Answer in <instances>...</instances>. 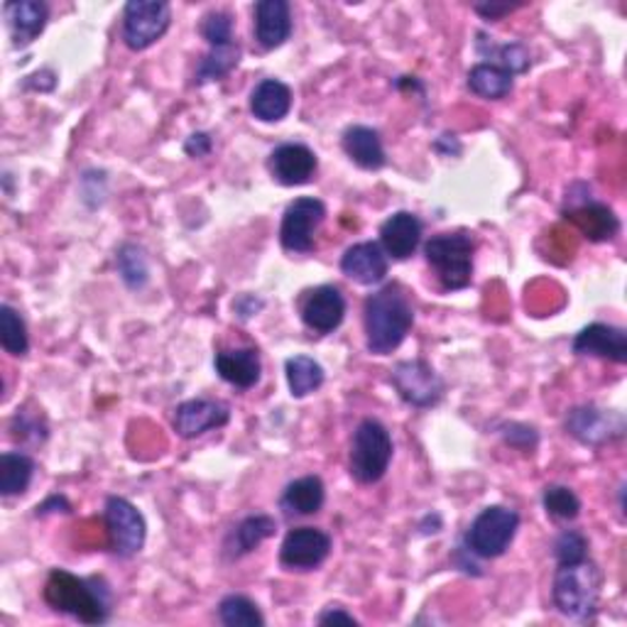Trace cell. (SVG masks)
I'll list each match as a JSON object with an SVG mask.
<instances>
[{
	"instance_id": "obj_1",
	"label": "cell",
	"mask_w": 627,
	"mask_h": 627,
	"mask_svg": "<svg viewBox=\"0 0 627 627\" xmlns=\"http://www.w3.org/2000/svg\"><path fill=\"white\" fill-rule=\"evenodd\" d=\"M415 324V310L399 287L390 285L385 290L370 294L363 304V326L368 351L375 356H390L397 351Z\"/></svg>"
},
{
	"instance_id": "obj_2",
	"label": "cell",
	"mask_w": 627,
	"mask_h": 627,
	"mask_svg": "<svg viewBox=\"0 0 627 627\" xmlns=\"http://www.w3.org/2000/svg\"><path fill=\"white\" fill-rule=\"evenodd\" d=\"M49 608L67 613L86 625H101L111 615V593L104 581L81 579L65 569H55L45 583Z\"/></svg>"
},
{
	"instance_id": "obj_3",
	"label": "cell",
	"mask_w": 627,
	"mask_h": 627,
	"mask_svg": "<svg viewBox=\"0 0 627 627\" xmlns=\"http://www.w3.org/2000/svg\"><path fill=\"white\" fill-rule=\"evenodd\" d=\"M603 573L593 561L583 559L576 564H559L554 576V605L571 620H591L599 611Z\"/></svg>"
},
{
	"instance_id": "obj_4",
	"label": "cell",
	"mask_w": 627,
	"mask_h": 627,
	"mask_svg": "<svg viewBox=\"0 0 627 627\" xmlns=\"http://www.w3.org/2000/svg\"><path fill=\"white\" fill-rule=\"evenodd\" d=\"M390 461H393V437L387 427L380 425L378 419H363L351 439V456H348L351 476L363 486H370V483L383 480Z\"/></svg>"
},
{
	"instance_id": "obj_5",
	"label": "cell",
	"mask_w": 627,
	"mask_h": 627,
	"mask_svg": "<svg viewBox=\"0 0 627 627\" xmlns=\"http://www.w3.org/2000/svg\"><path fill=\"white\" fill-rule=\"evenodd\" d=\"M473 235L468 233H441L425 245L427 263L434 267L444 290H466L473 280Z\"/></svg>"
},
{
	"instance_id": "obj_6",
	"label": "cell",
	"mask_w": 627,
	"mask_h": 627,
	"mask_svg": "<svg viewBox=\"0 0 627 627\" xmlns=\"http://www.w3.org/2000/svg\"><path fill=\"white\" fill-rule=\"evenodd\" d=\"M520 527V515L506 506H490L471 522L466 549L478 559H498L510 549Z\"/></svg>"
},
{
	"instance_id": "obj_7",
	"label": "cell",
	"mask_w": 627,
	"mask_h": 627,
	"mask_svg": "<svg viewBox=\"0 0 627 627\" xmlns=\"http://www.w3.org/2000/svg\"><path fill=\"white\" fill-rule=\"evenodd\" d=\"M172 10L162 0H132L123 10V43L132 53H142L167 33Z\"/></svg>"
},
{
	"instance_id": "obj_8",
	"label": "cell",
	"mask_w": 627,
	"mask_h": 627,
	"mask_svg": "<svg viewBox=\"0 0 627 627\" xmlns=\"http://www.w3.org/2000/svg\"><path fill=\"white\" fill-rule=\"evenodd\" d=\"M104 518L113 554L120 559H130L140 554L148 537V524L146 518L140 515V510L130 500L113 496L106 502Z\"/></svg>"
},
{
	"instance_id": "obj_9",
	"label": "cell",
	"mask_w": 627,
	"mask_h": 627,
	"mask_svg": "<svg viewBox=\"0 0 627 627\" xmlns=\"http://www.w3.org/2000/svg\"><path fill=\"white\" fill-rule=\"evenodd\" d=\"M326 219L324 201L314 197L294 199L290 207L285 209L282 225H280V241L282 248L290 253H312L314 251V233Z\"/></svg>"
},
{
	"instance_id": "obj_10",
	"label": "cell",
	"mask_w": 627,
	"mask_h": 627,
	"mask_svg": "<svg viewBox=\"0 0 627 627\" xmlns=\"http://www.w3.org/2000/svg\"><path fill=\"white\" fill-rule=\"evenodd\" d=\"M393 385L397 395L413 407H434L444 397V380L427 361H403L393 370Z\"/></svg>"
},
{
	"instance_id": "obj_11",
	"label": "cell",
	"mask_w": 627,
	"mask_h": 627,
	"mask_svg": "<svg viewBox=\"0 0 627 627\" xmlns=\"http://www.w3.org/2000/svg\"><path fill=\"white\" fill-rule=\"evenodd\" d=\"M332 554V537L314 527H297L287 532L280 547V561L290 571H314Z\"/></svg>"
},
{
	"instance_id": "obj_12",
	"label": "cell",
	"mask_w": 627,
	"mask_h": 627,
	"mask_svg": "<svg viewBox=\"0 0 627 627\" xmlns=\"http://www.w3.org/2000/svg\"><path fill=\"white\" fill-rule=\"evenodd\" d=\"M567 431L579 439L581 444L599 446L605 441L623 437L625 431V417L620 413H613V409H601L593 405L573 407L567 415Z\"/></svg>"
},
{
	"instance_id": "obj_13",
	"label": "cell",
	"mask_w": 627,
	"mask_h": 627,
	"mask_svg": "<svg viewBox=\"0 0 627 627\" xmlns=\"http://www.w3.org/2000/svg\"><path fill=\"white\" fill-rule=\"evenodd\" d=\"M231 407L221 399H187L174 409L172 425L182 439H197L211 429H221L229 425Z\"/></svg>"
},
{
	"instance_id": "obj_14",
	"label": "cell",
	"mask_w": 627,
	"mask_h": 627,
	"mask_svg": "<svg viewBox=\"0 0 627 627\" xmlns=\"http://www.w3.org/2000/svg\"><path fill=\"white\" fill-rule=\"evenodd\" d=\"M302 322L316 334H334L344 324L346 297L334 285H322L306 292L300 306Z\"/></svg>"
},
{
	"instance_id": "obj_15",
	"label": "cell",
	"mask_w": 627,
	"mask_h": 627,
	"mask_svg": "<svg viewBox=\"0 0 627 627\" xmlns=\"http://www.w3.org/2000/svg\"><path fill=\"white\" fill-rule=\"evenodd\" d=\"M316 164L318 162L312 148L302 146V142H285V146L272 150L270 160H267V170L282 187H302V184L312 182Z\"/></svg>"
},
{
	"instance_id": "obj_16",
	"label": "cell",
	"mask_w": 627,
	"mask_h": 627,
	"mask_svg": "<svg viewBox=\"0 0 627 627\" xmlns=\"http://www.w3.org/2000/svg\"><path fill=\"white\" fill-rule=\"evenodd\" d=\"M573 353L605 358V361H613V363H625L627 361V334L618 326L591 324L576 334Z\"/></svg>"
},
{
	"instance_id": "obj_17",
	"label": "cell",
	"mask_w": 627,
	"mask_h": 627,
	"mask_svg": "<svg viewBox=\"0 0 627 627\" xmlns=\"http://www.w3.org/2000/svg\"><path fill=\"white\" fill-rule=\"evenodd\" d=\"M421 221L413 211H397L380 225V248L387 258L407 260L421 243Z\"/></svg>"
},
{
	"instance_id": "obj_18",
	"label": "cell",
	"mask_w": 627,
	"mask_h": 627,
	"mask_svg": "<svg viewBox=\"0 0 627 627\" xmlns=\"http://www.w3.org/2000/svg\"><path fill=\"white\" fill-rule=\"evenodd\" d=\"M49 8L43 0H13L5 5V23L15 47H27L45 33Z\"/></svg>"
},
{
	"instance_id": "obj_19",
	"label": "cell",
	"mask_w": 627,
	"mask_h": 627,
	"mask_svg": "<svg viewBox=\"0 0 627 627\" xmlns=\"http://www.w3.org/2000/svg\"><path fill=\"white\" fill-rule=\"evenodd\" d=\"M292 35V10L287 0H260L255 5V39L263 49L282 47Z\"/></svg>"
},
{
	"instance_id": "obj_20",
	"label": "cell",
	"mask_w": 627,
	"mask_h": 627,
	"mask_svg": "<svg viewBox=\"0 0 627 627\" xmlns=\"http://www.w3.org/2000/svg\"><path fill=\"white\" fill-rule=\"evenodd\" d=\"M341 272L358 285H378L387 275V255L378 243H356L344 253Z\"/></svg>"
},
{
	"instance_id": "obj_21",
	"label": "cell",
	"mask_w": 627,
	"mask_h": 627,
	"mask_svg": "<svg viewBox=\"0 0 627 627\" xmlns=\"http://www.w3.org/2000/svg\"><path fill=\"white\" fill-rule=\"evenodd\" d=\"M216 373H219L225 383L251 390L260 383L263 363L258 348H235V351H219L216 353Z\"/></svg>"
},
{
	"instance_id": "obj_22",
	"label": "cell",
	"mask_w": 627,
	"mask_h": 627,
	"mask_svg": "<svg viewBox=\"0 0 627 627\" xmlns=\"http://www.w3.org/2000/svg\"><path fill=\"white\" fill-rule=\"evenodd\" d=\"M567 219L579 225V231L585 239L595 243L613 241L615 235L620 233L618 216H615L608 207H603V204L583 201L581 207H573L567 211Z\"/></svg>"
},
{
	"instance_id": "obj_23",
	"label": "cell",
	"mask_w": 627,
	"mask_h": 627,
	"mask_svg": "<svg viewBox=\"0 0 627 627\" xmlns=\"http://www.w3.org/2000/svg\"><path fill=\"white\" fill-rule=\"evenodd\" d=\"M344 152L351 158L358 167L363 170H383L385 167V148L380 140V132L368 126H351L344 132Z\"/></svg>"
},
{
	"instance_id": "obj_24",
	"label": "cell",
	"mask_w": 627,
	"mask_h": 627,
	"mask_svg": "<svg viewBox=\"0 0 627 627\" xmlns=\"http://www.w3.org/2000/svg\"><path fill=\"white\" fill-rule=\"evenodd\" d=\"M292 108V91L280 79H263L251 94L253 116L263 123H277L287 118Z\"/></svg>"
},
{
	"instance_id": "obj_25",
	"label": "cell",
	"mask_w": 627,
	"mask_h": 627,
	"mask_svg": "<svg viewBox=\"0 0 627 627\" xmlns=\"http://www.w3.org/2000/svg\"><path fill=\"white\" fill-rule=\"evenodd\" d=\"M326 500V488L324 480L318 476H304L292 480L290 486L285 488L280 506L287 512V515H316L318 510L324 508Z\"/></svg>"
},
{
	"instance_id": "obj_26",
	"label": "cell",
	"mask_w": 627,
	"mask_h": 627,
	"mask_svg": "<svg viewBox=\"0 0 627 627\" xmlns=\"http://www.w3.org/2000/svg\"><path fill=\"white\" fill-rule=\"evenodd\" d=\"M277 530V524L270 515H251L245 518L239 527L231 532L229 542H225V549H229V557L231 559H239L245 557V554H251L260 547V544L272 537Z\"/></svg>"
},
{
	"instance_id": "obj_27",
	"label": "cell",
	"mask_w": 627,
	"mask_h": 627,
	"mask_svg": "<svg viewBox=\"0 0 627 627\" xmlns=\"http://www.w3.org/2000/svg\"><path fill=\"white\" fill-rule=\"evenodd\" d=\"M512 86H515V77L500 65L483 61V65H476L468 71V89L480 98L500 101L510 94Z\"/></svg>"
},
{
	"instance_id": "obj_28",
	"label": "cell",
	"mask_w": 627,
	"mask_h": 627,
	"mask_svg": "<svg viewBox=\"0 0 627 627\" xmlns=\"http://www.w3.org/2000/svg\"><path fill=\"white\" fill-rule=\"evenodd\" d=\"M35 476V461L20 454V451H8L0 456V496L13 498L23 496Z\"/></svg>"
},
{
	"instance_id": "obj_29",
	"label": "cell",
	"mask_w": 627,
	"mask_h": 627,
	"mask_svg": "<svg viewBox=\"0 0 627 627\" xmlns=\"http://www.w3.org/2000/svg\"><path fill=\"white\" fill-rule=\"evenodd\" d=\"M287 373V385H290L292 397H306L316 393L318 387L324 385V368L322 363H316L310 356H294L285 363Z\"/></svg>"
},
{
	"instance_id": "obj_30",
	"label": "cell",
	"mask_w": 627,
	"mask_h": 627,
	"mask_svg": "<svg viewBox=\"0 0 627 627\" xmlns=\"http://www.w3.org/2000/svg\"><path fill=\"white\" fill-rule=\"evenodd\" d=\"M239 61H241L239 43L221 45V47H209V55L199 61L197 74H194V81H197V84H209V81H219L223 77H229L231 71L239 67Z\"/></svg>"
},
{
	"instance_id": "obj_31",
	"label": "cell",
	"mask_w": 627,
	"mask_h": 627,
	"mask_svg": "<svg viewBox=\"0 0 627 627\" xmlns=\"http://www.w3.org/2000/svg\"><path fill=\"white\" fill-rule=\"evenodd\" d=\"M118 272L120 280L126 282L130 290H142L150 280V265H148V255L136 243H126L118 251Z\"/></svg>"
},
{
	"instance_id": "obj_32",
	"label": "cell",
	"mask_w": 627,
	"mask_h": 627,
	"mask_svg": "<svg viewBox=\"0 0 627 627\" xmlns=\"http://www.w3.org/2000/svg\"><path fill=\"white\" fill-rule=\"evenodd\" d=\"M219 618L229 627H263L265 618L258 605L245 595H225L219 603Z\"/></svg>"
},
{
	"instance_id": "obj_33",
	"label": "cell",
	"mask_w": 627,
	"mask_h": 627,
	"mask_svg": "<svg viewBox=\"0 0 627 627\" xmlns=\"http://www.w3.org/2000/svg\"><path fill=\"white\" fill-rule=\"evenodd\" d=\"M0 344H3L5 353L10 356H25L30 348L27 326L13 306H0Z\"/></svg>"
},
{
	"instance_id": "obj_34",
	"label": "cell",
	"mask_w": 627,
	"mask_h": 627,
	"mask_svg": "<svg viewBox=\"0 0 627 627\" xmlns=\"http://www.w3.org/2000/svg\"><path fill=\"white\" fill-rule=\"evenodd\" d=\"M544 510H547V515L554 520H564V522H571L581 515V500L576 492L567 486H549L544 488Z\"/></svg>"
},
{
	"instance_id": "obj_35",
	"label": "cell",
	"mask_w": 627,
	"mask_h": 627,
	"mask_svg": "<svg viewBox=\"0 0 627 627\" xmlns=\"http://www.w3.org/2000/svg\"><path fill=\"white\" fill-rule=\"evenodd\" d=\"M201 35L209 43V47H221V45L235 43L233 18L229 13H223V10H211L209 15H204Z\"/></svg>"
},
{
	"instance_id": "obj_36",
	"label": "cell",
	"mask_w": 627,
	"mask_h": 627,
	"mask_svg": "<svg viewBox=\"0 0 627 627\" xmlns=\"http://www.w3.org/2000/svg\"><path fill=\"white\" fill-rule=\"evenodd\" d=\"M554 559L557 564H576L589 559V542L581 532L564 530L554 542Z\"/></svg>"
},
{
	"instance_id": "obj_37",
	"label": "cell",
	"mask_w": 627,
	"mask_h": 627,
	"mask_svg": "<svg viewBox=\"0 0 627 627\" xmlns=\"http://www.w3.org/2000/svg\"><path fill=\"white\" fill-rule=\"evenodd\" d=\"M498 59H500V67L508 69L512 77L522 74V71H527V67H530V53H527V47L520 45V43L502 45V47L498 49Z\"/></svg>"
},
{
	"instance_id": "obj_38",
	"label": "cell",
	"mask_w": 627,
	"mask_h": 627,
	"mask_svg": "<svg viewBox=\"0 0 627 627\" xmlns=\"http://www.w3.org/2000/svg\"><path fill=\"white\" fill-rule=\"evenodd\" d=\"M502 437H506V441L510 446H515V449H522V451H532L534 446H537V431H534L532 427L527 425H506L502 427Z\"/></svg>"
},
{
	"instance_id": "obj_39",
	"label": "cell",
	"mask_w": 627,
	"mask_h": 627,
	"mask_svg": "<svg viewBox=\"0 0 627 627\" xmlns=\"http://www.w3.org/2000/svg\"><path fill=\"white\" fill-rule=\"evenodd\" d=\"M13 437L15 439H30V437H33V441H39V439L47 437V427L43 425V421H39V417L27 419L25 409H23V413H20V409H18V415L13 419Z\"/></svg>"
},
{
	"instance_id": "obj_40",
	"label": "cell",
	"mask_w": 627,
	"mask_h": 627,
	"mask_svg": "<svg viewBox=\"0 0 627 627\" xmlns=\"http://www.w3.org/2000/svg\"><path fill=\"white\" fill-rule=\"evenodd\" d=\"M211 150H213V140L209 132H194V136H189V140L184 142V152H187V155L194 160L207 158Z\"/></svg>"
},
{
	"instance_id": "obj_41",
	"label": "cell",
	"mask_w": 627,
	"mask_h": 627,
	"mask_svg": "<svg viewBox=\"0 0 627 627\" xmlns=\"http://www.w3.org/2000/svg\"><path fill=\"white\" fill-rule=\"evenodd\" d=\"M318 625H332V623H346V625H358V620L353 618L351 613H346L344 608H338V605H328V608L318 615L316 618Z\"/></svg>"
},
{
	"instance_id": "obj_42",
	"label": "cell",
	"mask_w": 627,
	"mask_h": 627,
	"mask_svg": "<svg viewBox=\"0 0 627 627\" xmlns=\"http://www.w3.org/2000/svg\"><path fill=\"white\" fill-rule=\"evenodd\" d=\"M515 8H520V5H510V3H478V5H473V10H476V13L486 20H498L502 15L512 13Z\"/></svg>"
},
{
	"instance_id": "obj_43",
	"label": "cell",
	"mask_w": 627,
	"mask_h": 627,
	"mask_svg": "<svg viewBox=\"0 0 627 627\" xmlns=\"http://www.w3.org/2000/svg\"><path fill=\"white\" fill-rule=\"evenodd\" d=\"M49 512H71V506L67 502V498H59V496H53L47 502H43V506L37 508V518L39 515H49Z\"/></svg>"
},
{
	"instance_id": "obj_44",
	"label": "cell",
	"mask_w": 627,
	"mask_h": 627,
	"mask_svg": "<svg viewBox=\"0 0 627 627\" xmlns=\"http://www.w3.org/2000/svg\"><path fill=\"white\" fill-rule=\"evenodd\" d=\"M235 310H239L243 318H251L255 312L263 310V302L255 300V297H241V300L235 302Z\"/></svg>"
}]
</instances>
